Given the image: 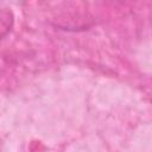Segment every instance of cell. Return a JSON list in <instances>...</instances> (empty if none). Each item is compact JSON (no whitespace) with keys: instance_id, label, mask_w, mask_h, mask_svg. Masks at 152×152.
I'll use <instances>...</instances> for the list:
<instances>
[{"instance_id":"obj_1","label":"cell","mask_w":152,"mask_h":152,"mask_svg":"<svg viewBox=\"0 0 152 152\" xmlns=\"http://www.w3.org/2000/svg\"><path fill=\"white\" fill-rule=\"evenodd\" d=\"M14 23L13 12L8 8L0 10V40L5 38L12 30Z\"/></svg>"}]
</instances>
